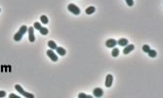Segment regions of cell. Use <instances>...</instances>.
<instances>
[{
	"label": "cell",
	"instance_id": "8",
	"mask_svg": "<svg viewBox=\"0 0 163 98\" xmlns=\"http://www.w3.org/2000/svg\"><path fill=\"white\" fill-rule=\"evenodd\" d=\"M112 82H113V76L111 74H108L106 77V86L110 87L112 85Z\"/></svg>",
	"mask_w": 163,
	"mask_h": 98
},
{
	"label": "cell",
	"instance_id": "5",
	"mask_svg": "<svg viewBox=\"0 0 163 98\" xmlns=\"http://www.w3.org/2000/svg\"><path fill=\"white\" fill-rule=\"evenodd\" d=\"M47 55L49 56V58H50L53 62H57V61H58V55L55 54L52 49H49V50L47 51Z\"/></svg>",
	"mask_w": 163,
	"mask_h": 98
},
{
	"label": "cell",
	"instance_id": "12",
	"mask_svg": "<svg viewBox=\"0 0 163 98\" xmlns=\"http://www.w3.org/2000/svg\"><path fill=\"white\" fill-rule=\"evenodd\" d=\"M95 7H93V6H90V7H88V8H86V14L87 15H91V14H93L94 12H95Z\"/></svg>",
	"mask_w": 163,
	"mask_h": 98
},
{
	"label": "cell",
	"instance_id": "4",
	"mask_svg": "<svg viewBox=\"0 0 163 98\" xmlns=\"http://www.w3.org/2000/svg\"><path fill=\"white\" fill-rule=\"evenodd\" d=\"M28 39L30 42H34L35 40V36H34V27L33 26H29L28 27Z\"/></svg>",
	"mask_w": 163,
	"mask_h": 98
},
{
	"label": "cell",
	"instance_id": "18",
	"mask_svg": "<svg viewBox=\"0 0 163 98\" xmlns=\"http://www.w3.org/2000/svg\"><path fill=\"white\" fill-rule=\"evenodd\" d=\"M33 27L39 30V29H40V28L42 27V25H41V24H40V23H38V22H35V23L33 24Z\"/></svg>",
	"mask_w": 163,
	"mask_h": 98
},
{
	"label": "cell",
	"instance_id": "17",
	"mask_svg": "<svg viewBox=\"0 0 163 98\" xmlns=\"http://www.w3.org/2000/svg\"><path fill=\"white\" fill-rule=\"evenodd\" d=\"M39 30H40V33H41V34H44V35L48 34V28H46V27H43V26H42Z\"/></svg>",
	"mask_w": 163,
	"mask_h": 98
},
{
	"label": "cell",
	"instance_id": "6",
	"mask_svg": "<svg viewBox=\"0 0 163 98\" xmlns=\"http://www.w3.org/2000/svg\"><path fill=\"white\" fill-rule=\"evenodd\" d=\"M93 94H94L95 97H102L103 94H104V90L102 88H100V87H97V88L94 89Z\"/></svg>",
	"mask_w": 163,
	"mask_h": 98
},
{
	"label": "cell",
	"instance_id": "2",
	"mask_svg": "<svg viewBox=\"0 0 163 98\" xmlns=\"http://www.w3.org/2000/svg\"><path fill=\"white\" fill-rule=\"evenodd\" d=\"M15 88H16V90L20 93V94H23L25 97L27 98H34V95L33 94H31V93H28L27 91H25L24 89H23V87L21 86V85H19V84H16L15 85Z\"/></svg>",
	"mask_w": 163,
	"mask_h": 98
},
{
	"label": "cell",
	"instance_id": "15",
	"mask_svg": "<svg viewBox=\"0 0 163 98\" xmlns=\"http://www.w3.org/2000/svg\"><path fill=\"white\" fill-rule=\"evenodd\" d=\"M111 54H112V56L113 57H117L118 55H119V49L118 48H114L112 49V52H111Z\"/></svg>",
	"mask_w": 163,
	"mask_h": 98
},
{
	"label": "cell",
	"instance_id": "3",
	"mask_svg": "<svg viewBox=\"0 0 163 98\" xmlns=\"http://www.w3.org/2000/svg\"><path fill=\"white\" fill-rule=\"evenodd\" d=\"M67 9H68L69 12H71L74 15H79L80 14V9L76 5H74V4H69L68 7H67Z\"/></svg>",
	"mask_w": 163,
	"mask_h": 98
},
{
	"label": "cell",
	"instance_id": "10",
	"mask_svg": "<svg viewBox=\"0 0 163 98\" xmlns=\"http://www.w3.org/2000/svg\"><path fill=\"white\" fill-rule=\"evenodd\" d=\"M117 44L120 45V46H122V47H124V46H126L128 44V39H126V38H120L117 41Z\"/></svg>",
	"mask_w": 163,
	"mask_h": 98
},
{
	"label": "cell",
	"instance_id": "14",
	"mask_svg": "<svg viewBox=\"0 0 163 98\" xmlns=\"http://www.w3.org/2000/svg\"><path fill=\"white\" fill-rule=\"evenodd\" d=\"M147 54H148L149 57L154 58V57L156 56V51H155V50H151V49H149V51L147 52Z\"/></svg>",
	"mask_w": 163,
	"mask_h": 98
},
{
	"label": "cell",
	"instance_id": "7",
	"mask_svg": "<svg viewBox=\"0 0 163 98\" xmlns=\"http://www.w3.org/2000/svg\"><path fill=\"white\" fill-rule=\"evenodd\" d=\"M116 44H117V41H116L115 39H112V38L108 39V40H107V42H106L107 47H109V48H113V47H115V45H116Z\"/></svg>",
	"mask_w": 163,
	"mask_h": 98
},
{
	"label": "cell",
	"instance_id": "23",
	"mask_svg": "<svg viewBox=\"0 0 163 98\" xmlns=\"http://www.w3.org/2000/svg\"><path fill=\"white\" fill-rule=\"evenodd\" d=\"M5 95H6L5 91H0V97H5Z\"/></svg>",
	"mask_w": 163,
	"mask_h": 98
},
{
	"label": "cell",
	"instance_id": "16",
	"mask_svg": "<svg viewBox=\"0 0 163 98\" xmlns=\"http://www.w3.org/2000/svg\"><path fill=\"white\" fill-rule=\"evenodd\" d=\"M40 21H41L42 24H48V18L46 16H44V15L40 17Z\"/></svg>",
	"mask_w": 163,
	"mask_h": 98
},
{
	"label": "cell",
	"instance_id": "1",
	"mask_svg": "<svg viewBox=\"0 0 163 98\" xmlns=\"http://www.w3.org/2000/svg\"><path fill=\"white\" fill-rule=\"evenodd\" d=\"M27 31V25H22V26L20 27L19 31H18L17 33H15V35H14V39H15L16 41H20V40L23 38L24 34H25Z\"/></svg>",
	"mask_w": 163,
	"mask_h": 98
},
{
	"label": "cell",
	"instance_id": "19",
	"mask_svg": "<svg viewBox=\"0 0 163 98\" xmlns=\"http://www.w3.org/2000/svg\"><path fill=\"white\" fill-rule=\"evenodd\" d=\"M78 97L79 98H92L91 95H87V94H85V93H80L79 95H78Z\"/></svg>",
	"mask_w": 163,
	"mask_h": 98
},
{
	"label": "cell",
	"instance_id": "21",
	"mask_svg": "<svg viewBox=\"0 0 163 98\" xmlns=\"http://www.w3.org/2000/svg\"><path fill=\"white\" fill-rule=\"evenodd\" d=\"M126 3H127V5L130 6V7L134 5V1H133V0H126Z\"/></svg>",
	"mask_w": 163,
	"mask_h": 98
},
{
	"label": "cell",
	"instance_id": "11",
	"mask_svg": "<svg viewBox=\"0 0 163 98\" xmlns=\"http://www.w3.org/2000/svg\"><path fill=\"white\" fill-rule=\"evenodd\" d=\"M56 50H57V53H58L59 55H61V56H65V53H66L65 49H64L63 47H57Z\"/></svg>",
	"mask_w": 163,
	"mask_h": 98
},
{
	"label": "cell",
	"instance_id": "22",
	"mask_svg": "<svg viewBox=\"0 0 163 98\" xmlns=\"http://www.w3.org/2000/svg\"><path fill=\"white\" fill-rule=\"evenodd\" d=\"M9 97L10 98H20V96H17V95H15V94H13V93H12V94H10V95H9Z\"/></svg>",
	"mask_w": 163,
	"mask_h": 98
},
{
	"label": "cell",
	"instance_id": "9",
	"mask_svg": "<svg viewBox=\"0 0 163 98\" xmlns=\"http://www.w3.org/2000/svg\"><path fill=\"white\" fill-rule=\"evenodd\" d=\"M134 48H135V46H134L133 44H130V45L127 44V45L125 46V48L123 49V53H124V54H129Z\"/></svg>",
	"mask_w": 163,
	"mask_h": 98
},
{
	"label": "cell",
	"instance_id": "13",
	"mask_svg": "<svg viewBox=\"0 0 163 98\" xmlns=\"http://www.w3.org/2000/svg\"><path fill=\"white\" fill-rule=\"evenodd\" d=\"M48 46L50 47V49H52V50H54V49H56L58 46H57V44L55 43L53 40H50V41H48Z\"/></svg>",
	"mask_w": 163,
	"mask_h": 98
},
{
	"label": "cell",
	"instance_id": "20",
	"mask_svg": "<svg viewBox=\"0 0 163 98\" xmlns=\"http://www.w3.org/2000/svg\"><path fill=\"white\" fill-rule=\"evenodd\" d=\"M149 49L150 48H149V46H148V45H146V44H145V45L143 46V50H144L146 53H147V52L149 51Z\"/></svg>",
	"mask_w": 163,
	"mask_h": 98
}]
</instances>
